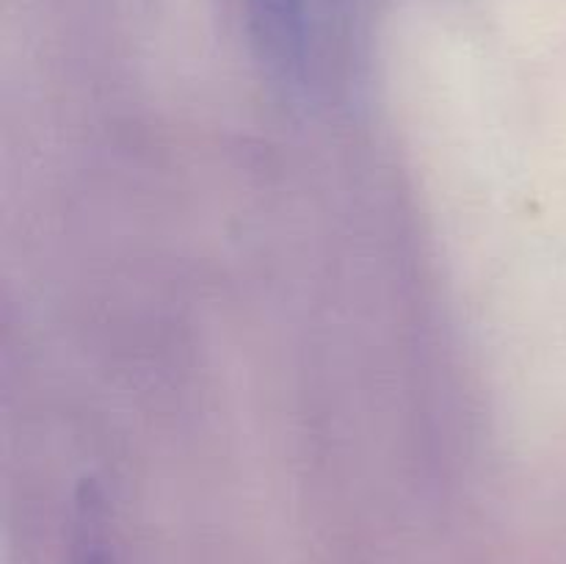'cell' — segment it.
Instances as JSON below:
<instances>
[{
  "label": "cell",
  "instance_id": "cell-1",
  "mask_svg": "<svg viewBox=\"0 0 566 564\" xmlns=\"http://www.w3.org/2000/svg\"><path fill=\"white\" fill-rule=\"evenodd\" d=\"M86 564H103V562H97V558H94V556H88Z\"/></svg>",
  "mask_w": 566,
  "mask_h": 564
}]
</instances>
